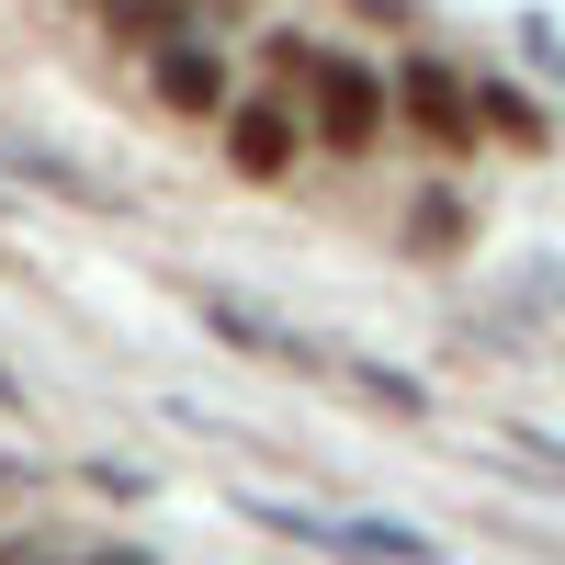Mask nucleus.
Returning <instances> with one entry per match:
<instances>
[{"label": "nucleus", "mask_w": 565, "mask_h": 565, "mask_svg": "<svg viewBox=\"0 0 565 565\" xmlns=\"http://www.w3.org/2000/svg\"><path fill=\"white\" fill-rule=\"evenodd\" d=\"M249 521L295 532V543H317V554H362V565H430V554H441L430 532H407V521H328V509H295V498H249Z\"/></svg>", "instance_id": "1"}, {"label": "nucleus", "mask_w": 565, "mask_h": 565, "mask_svg": "<svg viewBox=\"0 0 565 565\" xmlns=\"http://www.w3.org/2000/svg\"><path fill=\"white\" fill-rule=\"evenodd\" d=\"M317 136L328 148H373V125H385V79H373L362 57H317Z\"/></svg>", "instance_id": "2"}, {"label": "nucleus", "mask_w": 565, "mask_h": 565, "mask_svg": "<svg viewBox=\"0 0 565 565\" xmlns=\"http://www.w3.org/2000/svg\"><path fill=\"white\" fill-rule=\"evenodd\" d=\"M396 103H407V125H430L441 148L476 136V103H463V79H452L441 57H407V68H396Z\"/></svg>", "instance_id": "3"}, {"label": "nucleus", "mask_w": 565, "mask_h": 565, "mask_svg": "<svg viewBox=\"0 0 565 565\" xmlns=\"http://www.w3.org/2000/svg\"><path fill=\"white\" fill-rule=\"evenodd\" d=\"M226 159H238L249 181H282V170H295V114H282V103L226 114Z\"/></svg>", "instance_id": "4"}, {"label": "nucleus", "mask_w": 565, "mask_h": 565, "mask_svg": "<svg viewBox=\"0 0 565 565\" xmlns=\"http://www.w3.org/2000/svg\"><path fill=\"white\" fill-rule=\"evenodd\" d=\"M159 103L170 114H226V57L215 45H159Z\"/></svg>", "instance_id": "5"}, {"label": "nucleus", "mask_w": 565, "mask_h": 565, "mask_svg": "<svg viewBox=\"0 0 565 565\" xmlns=\"http://www.w3.org/2000/svg\"><path fill=\"white\" fill-rule=\"evenodd\" d=\"M204 317H215V328H226V340H249V351H260V362H317V351H306V340H295V328H271V317H249V306H238V295H215V306H204Z\"/></svg>", "instance_id": "6"}, {"label": "nucleus", "mask_w": 565, "mask_h": 565, "mask_svg": "<svg viewBox=\"0 0 565 565\" xmlns=\"http://www.w3.org/2000/svg\"><path fill=\"white\" fill-rule=\"evenodd\" d=\"M90 12L114 34H136V45H181V12H193V0H90Z\"/></svg>", "instance_id": "7"}, {"label": "nucleus", "mask_w": 565, "mask_h": 565, "mask_svg": "<svg viewBox=\"0 0 565 565\" xmlns=\"http://www.w3.org/2000/svg\"><path fill=\"white\" fill-rule=\"evenodd\" d=\"M0 565H57V554H45V543H12V554H0Z\"/></svg>", "instance_id": "8"}, {"label": "nucleus", "mask_w": 565, "mask_h": 565, "mask_svg": "<svg viewBox=\"0 0 565 565\" xmlns=\"http://www.w3.org/2000/svg\"><path fill=\"white\" fill-rule=\"evenodd\" d=\"M90 565H159V554H136V543H114V554H90Z\"/></svg>", "instance_id": "9"}, {"label": "nucleus", "mask_w": 565, "mask_h": 565, "mask_svg": "<svg viewBox=\"0 0 565 565\" xmlns=\"http://www.w3.org/2000/svg\"><path fill=\"white\" fill-rule=\"evenodd\" d=\"M351 12H385V23H396V12H407V0H351Z\"/></svg>", "instance_id": "10"}, {"label": "nucleus", "mask_w": 565, "mask_h": 565, "mask_svg": "<svg viewBox=\"0 0 565 565\" xmlns=\"http://www.w3.org/2000/svg\"><path fill=\"white\" fill-rule=\"evenodd\" d=\"M0 407H12V373H0Z\"/></svg>", "instance_id": "11"}]
</instances>
